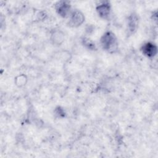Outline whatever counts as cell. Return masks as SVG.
<instances>
[{
  "label": "cell",
  "instance_id": "cell-1",
  "mask_svg": "<svg viewBox=\"0 0 158 158\" xmlns=\"http://www.w3.org/2000/svg\"><path fill=\"white\" fill-rule=\"evenodd\" d=\"M100 43L102 49L110 53L115 52L118 48L117 38L114 33L111 31H106L102 35Z\"/></svg>",
  "mask_w": 158,
  "mask_h": 158
},
{
  "label": "cell",
  "instance_id": "cell-2",
  "mask_svg": "<svg viewBox=\"0 0 158 158\" xmlns=\"http://www.w3.org/2000/svg\"><path fill=\"white\" fill-rule=\"evenodd\" d=\"M69 17V25L72 27H78L85 21V16L83 14L78 10L72 11Z\"/></svg>",
  "mask_w": 158,
  "mask_h": 158
},
{
  "label": "cell",
  "instance_id": "cell-3",
  "mask_svg": "<svg viewBox=\"0 0 158 158\" xmlns=\"http://www.w3.org/2000/svg\"><path fill=\"white\" fill-rule=\"evenodd\" d=\"M142 54L148 58H152L157 53V47L156 44L152 42L144 43L141 47Z\"/></svg>",
  "mask_w": 158,
  "mask_h": 158
},
{
  "label": "cell",
  "instance_id": "cell-4",
  "mask_svg": "<svg viewBox=\"0 0 158 158\" xmlns=\"http://www.w3.org/2000/svg\"><path fill=\"white\" fill-rule=\"evenodd\" d=\"M56 11L57 14L64 17H67L70 15L71 12V6L67 1H60L56 4Z\"/></svg>",
  "mask_w": 158,
  "mask_h": 158
},
{
  "label": "cell",
  "instance_id": "cell-5",
  "mask_svg": "<svg viewBox=\"0 0 158 158\" xmlns=\"http://www.w3.org/2000/svg\"><path fill=\"white\" fill-rule=\"evenodd\" d=\"M96 11L100 17L104 19H107L110 12V5L109 2L107 1L101 2L96 6Z\"/></svg>",
  "mask_w": 158,
  "mask_h": 158
},
{
  "label": "cell",
  "instance_id": "cell-6",
  "mask_svg": "<svg viewBox=\"0 0 158 158\" xmlns=\"http://www.w3.org/2000/svg\"><path fill=\"white\" fill-rule=\"evenodd\" d=\"M138 17L136 14H132L128 17L127 27L130 33H134L136 31L138 27Z\"/></svg>",
  "mask_w": 158,
  "mask_h": 158
},
{
  "label": "cell",
  "instance_id": "cell-7",
  "mask_svg": "<svg viewBox=\"0 0 158 158\" xmlns=\"http://www.w3.org/2000/svg\"><path fill=\"white\" fill-rule=\"evenodd\" d=\"M51 40L54 44L60 45L64 40V35L61 31H54L51 34Z\"/></svg>",
  "mask_w": 158,
  "mask_h": 158
},
{
  "label": "cell",
  "instance_id": "cell-8",
  "mask_svg": "<svg viewBox=\"0 0 158 158\" xmlns=\"http://www.w3.org/2000/svg\"><path fill=\"white\" fill-rule=\"evenodd\" d=\"M81 42H82L83 45L89 50L93 51L96 49L94 43L93 41H91L90 39H89L88 38L83 37L81 40Z\"/></svg>",
  "mask_w": 158,
  "mask_h": 158
},
{
  "label": "cell",
  "instance_id": "cell-9",
  "mask_svg": "<svg viewBox=\"0 0 158 158\" xmlns=\"http://www.w3.org/2000/svg\"><path fill=\"white\" fill-rule=\"evenodd\" d=\"M27 81V78L25 75H21L16 77L15 78V84L18 86H22L24 85H25Z\"/></svg>",
  "mask_w": 158,
  "mask_h": 158
},
{
  "label": "cell",
  "instance_id": "cell-10",
  "mask_svg": "<svg viewBox=\"0 0 158 158\" xmlns=\"http://www.w3.org/2000/svg\"><path fill=\"white\" fill-rule=\"evenodd\" d=\"M54 112L59 117H65V112L64 110L63 109V108L60 107V106L56 108Z\"/></svg>",
  "mask_w": 158,
  "mask_h": 158
}]
</instances>
